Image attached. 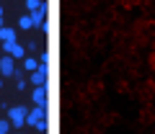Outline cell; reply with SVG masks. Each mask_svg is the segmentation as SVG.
Listing matches in <instances>:
<instances>
[{
  "mask_svg": "<svg viewBox=\"0 0 155 134\" xmlns=\"http://www.w3.org/2000/svg\"><path fill=\"white\" fill-rule=\"evenodd\" d=\"M23 70H28V72H36V70H39V62L34 59V57H26V59H23Z\"/></svg>",
  "mask_w": 155,
  "mask_h": 134,
  "instance_id": "obj_8",
  "label": "cell"
},
{
  "mask_svg": "<svg viewBox=\"0 0 155 134\" xmlns=\"http://www.w3.org/2000/svg\"><path fill=\"white\" fill-rule=\"evenodd\" d=\"M26 108L23 106H16V108H8V121H11V126L13 129H21L23 124H26Z\"/></svg>",
  "mask_w": 155,
  "mask_h": 134,
  "instance_id": "obj_1",
  "label": "cell"
},
{
  "mask_svg": "<svg viewBox=\"0 0 155 134\" xmlns=\"http://www.w3.org/2000/svg\"><path fill=\"white\" fill-rule=\"evenodd\" d=\"M8 129H11V121L8 119H0V134H8Z\"/></svg>",
  "mask_w": 155,
  "mask_h": 134,
  "instance_id": "obj_12",
  "label": "cell"
},
{
  "mask_svg": "<svg viewBox=\"0 0 155 134\" xmlns=\"http://www.w3.org/2000/svg\"><path fill=\"white\" fill-rule=\"evenodd\" d=\"M34 129H39V134H47V129H49V121H47V116H44V119H39V121L34 124Z\"/></svg>",
  "mask_w": 155,
  "mask_h": 134,
  "instance_id": "obj_9",
  "label": "cell"
},
{
  "mask_svg": "<svg viewBox=\"0 0 155 134\" xmlns=\"http://www.w3.org/2000/svg\"><path fill=\"white\" fill-rule=\"evenodd\" d=\"M13 72H16V62H13V57L11 54L0 57V75H3V78H11Z\"/></svg>",
  "mask_w": 155,
  "mask_h": 134,
  "instance_id": "obj_3",
  "label": "cell"
},
{
  "mask_svg": "<svg viewBox=\"0 0 155 134\" xmlns=\"http://www.w3.org/2000/svg\"><path fill=\"white\" fill-rule=\"evenodd\" d=\"M26 8H28V11H39V8H41V0H26Z\"/></svg>",
  "mask_w": 155,
  "mask_h": 134,
  "instance_id": "obj_11",
  "label": "cell"
},
{
  "mask_svg": "<svg viewBox=\"0 0 155 134\" xmlns=\"http://www.w3.org/2000/svg\"><path fill=\"white\" fill-rule=\"evenodd\" d=\"M34 103L36 106H41V108H49V101H47V88H34Z\"/></svg>",
  "mask_w": 155,
  "mask_h": 134,
  "instance_id": "obj_4",
  "label": "cell"
},
{
  "mask_svg": "<svg viewBox=\"0 0 155 134\" xmlns=\"http://www.w3.org/2000/svg\"><path fill=\"white\" fill-rule=\"evenodd\" d=\"M31 83L36 85V88H39V85L47 88V67H39L36 72H31Z\"/></svg>",
  "mask_w": 155,
  "mask_h": 134,
  "instance_id": "obj_5",
  "label": "cell"
},
{
  "mask_svg": "<svg viewBox=\"0 0 155 134\" xmlns=\"http://www.w3.org/2000/svg\"><path fill=\"white\" fill-rule=\"evenodd\" d=\"M0 88H3V75H0Z\"/></svg>",
  "mask_w": 155,
  "mask_h": 134,
  "instance_id": "obj_15",
  "label": "cell"
},
{
  "mask_svg": "<svg viewBox=\"0 0 155 134\" xmlns=\"http://www.w3.org/2000/svg\"><path fill=\"white\" fill-rule=\"evenodd\" d=\"M47 116V108H41V106H36V108H31V111H28V116H26V124H36L39 119H44Z\"/></svg>",
  "mask_w": 155,
  "mask_h": 134,
  "instance_id": "obj_6",
  "label": "cell"
},
{
  "mask_svg": "<svg viewBox=\"0 0 155 134\" xmlns=\"http://www.w3.org/2000/svg\"><path fill=\"white\" fill-rule=\"evenodd\" d=\"M18 26H21V28H34V21H31V16H23L21 21H18Z\"/></svg>",
  "mask_w": 155,
  "mask_h": 134,
  "instance_id": "obj_10",
  "label": "cell"
},
{
  "mask_svg": "<svg viewBox=\"0 0 155 134\" xmlns=\"http://www.w3.org/2000/svg\"><path fill=\"white\" fill-rule=\"evenodd\" d=\"M3 49H5V54H11L13 59H21V57L26 54V46L16 44V41H3Z\"/></svg>",
  "mask_w": 155,
  "mask_h": 134,
  "instance_id": "obj_2",
  "label": "cell"
},
{
  "mask_svg": "<svg viewBox=\"0 0 155 134\" xmlns=\"http://www.w3.org/2000/svg\"><path fill=\"white\" fill-rule=\"evenodd\" d=\"M39 65H41V67L49 65V54H47V52H41V59H39Z\"/></svg>",
  "mask_w": 155,
  "mask_h": 134,
  "instance_id": "obj_13",
  "label": "cell"
},
{
  "mask_svg": "<svg viewBox=\"0 0 155 134\" xmlns=\"http://www.w3.org/2000/svg\"><path fill=\"white\" fill-rule=\"evenodd\" d=\"M0 23H3V8H0Z\"/></svg>",
  "mask_w": 155,
  "mask_h": 134,
  "instance_id": "obj_14",
  "label": "cell"
},
{
  "mask_svg": "<svg viewBox=\"0 0 155 134\" xmlns=\"http://www.w3.org/2000/svg\"><path fill=\"white\" fill-rule=\"evenodd\" d=\"M0 39H3V41H16V28L3 26V31H0Z\"/></svg>",
  "mask_w": 155,
  "mask_h": 134,
  "instance_id": "obj_7",
  "label": "cell"
}]
</instances>
